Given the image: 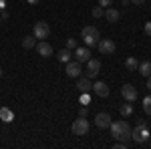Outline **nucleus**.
<instances>
[{"label":"nucleus","instance_id":"18","mask_svg":"<svg viewBox=\"0 0 151 149\" xmlns=\"http://www.w3.org/2000/svg\"><path fill=\"white\" fill-rule=\"evenodd\" d=\"M133 111H135V109H133V105L129 103V101H125V103L121 105V109H119L121 117H125V119H127V117H131V115H133Z\"/></svg>","mask_w":151,"mask_h":149},{"label":"nucleus","instance_id":"16","mask_svg":"<svg viewBox=\"0 0 151 149\" xmlns=\"http://www.w3.org/2000/svg\"><path fill=\"white\" fill-rule=\"evenodd\" d=\"M12 119H14V113H12L8 107H0V121H4V123H10Z\"/></svg>","mask_w":151,"mask_h":149},{"label":"nucleus","instance_id":"5","mask_svg":"<svg viewBox=\"0 0 151 149\" xmlns=\"http://www.w3.org/2000/svg\"><path fill=\"white\" fill-rule=\"evenodd\" d=\"M32 35H35V38H38V40L48 38V35H50V26H48V22H36L35 28H32Z\"/></svg>","mask_w":151,"mask_h":149},{"label":"nucleus","instance_id":"35","mask_svg":"<svg viewBox=\"0 0 151 149\" xmlns=\"http://www.w3.org/2000/svg\"><path fill=\"white\" fill-rule=\"evenodd\" d=\"M0 22H2V16H0Z\"/></svg>","mask_w":151,"mask_h":149},{"label":"nucleus","instance_id":"22","mask_svg":"<svg viewBox=\"0 0 151 149\" xmlns=\"http://www.w3.org/2000/svg\"><path fill=\"white\" fill-rule=\"evenodd\" d=\"M141 107H143V111H145V115H151V95H147V97H143V103H141Z\"/></svg>","mask_w":151,"mask_h":149},{"label":"nucleus","instance_id":"28","mask_svg":"<svg viewBox=\"0 0 151 149\" xmlns=\"http://www.w3.org/2000/svg\"><path fill=\"white\" fill-rule=\"evenodd\" d=\"M81 103H83V105H87V103H89V93H83V97H81Z\"/></svg>","mask_w":151,"mask_h":149},{"label":"nucleus","instance_id":"12","mask_svg":"<svg viewBox=\"0 0 151 149\" xmlns=\"http://www.w3.org/2000/svg\"><path fill=\"white\" fill-rule=\"evenodd\" d=\"M93 93L97 95V97H109V87H107V83H103V81H97V83H93Z\"/></svg>","mask_w":151,"mask_h":149},{"label":"nucleus","instance_id":"32","mask_svg":"<svg viewBox=\"0 0 151 149\" xmlns=\"http://www.w3.org/2000/svg\"><path fill=\"white\" fill-rule=\"evenodd\" d=\"M147 89L151 91V77H147Z\"/></svg>","mask_w":151,"mask_h":149},{"label":"nucleus","instance_id":"31","mask_svg":"<svg viewBox=\"0 0 151 149\" xmlns=\"http://www.w3.org/2000/svg\"><path fill=\"white\" fill-rule=\"evenodd\" d=\"M129 2H133V4H143L145 0H129Z\"/></svg>","mask_w":151,"mask_h":149},{"label":"nucleus","instance_id":"20","mask_svg":"<svg viewBox=\"0 0 151 149\" xmlns=\"http://www.w3.org/2000/svg\"><path fill=\"white\" fill-rule=\"evenodd\" d=\"M22 46H24V48H28V50H30V48H35V46H36V38H35V35L24 36V38H22Z\"/></svg>","mask_w":151,"mask_h":149},{"label":"nucleus","instance_id":"2","mask_svg":"<svg viewBox=\"0 0 151 149\" xmlns=\"http://www.w3.org/2000/svg\"><path fill=\"white\" fill-rule=\"evenodd\" d=\"M149 137H151V133L147 129V121H139L135 129H131V139L135 143H145Z\"/></svg>","mask_w":151,"mask_h":149},{"label":"nucleus","instance_id":"33","mask_svg":"<svg viewBox=\"0 0 151 149\" xmlns=\"http://www.w3.org/2000/svg\"><path fill=\"white\" fill-rule=\"evenodd\" d=\"M26 2H28V4H38L40 0H26Z\"/></svg>","mask_w":151,"mask_h":149},{"label":"nucleus","instance_id":"26","mask_svg":"<svg viewBox=\"0 0 151 149\" xmlns=\"http://www.w3.org/2000/svg\"><path fill=\"white\" fill-rule=\"evenodd\" d=\"M143 30H145V35L151 38V20H149V22H145V28H143Z\"/></svg>","mask_w":151,"mask_h":149},{"label":"nucleus","instance_id":"7","mask_svg":"<svg viewBox=\"0 0 151 149\" xmlns=\"http://www.w3.org/2000/svg\"><path fill=\"white\" fill-rule=\"evenodd\" d=\"M101 73V63L99 60H95V58H89L87 60V71H85V77H89V79H93Z\"/></svg>","mask_w":151,"mask_h":149},{"label":"nucleus","instance_id":"21","mask_svg":"<svg viewBox=\"0 0 151 149\" xmlns=\"http://www.w3.org/2000/svg\"><path fill=\"white\" fill-rule=\"evenodd\" d=\"M125 67H127V71H137L139 63H137V58H135V57H129L127 60H125Z\"/></svg>","mask_w":151,"mask_h":149},{"label":"nucleus","instance_id":"4","mask_svg":"<svg viewBox=\"0 0 151 149\" xmlns=\"http://www.w3.org/2000/svg\"><path fill=\"white\" fill-rule=\"evenodd\" d=\"M70 131H73V135H77V137L87 135V133H89V121H87V117H81V115H79V119L73 121Z\"/></svg>","mask_w":151,"mask_h":149},{"label":"nucleus","instance_id":"29","mask_svg":"<svg viewBox=\"0 0 151 149\" xmlns=\"http://www.w3.org/2000/svg\"><path fill=\"white\" fill-rule=\"evenodd\" d=\"M4 8H6V0H0V12L4 10Z\"/></svg>","mask_w":151,"mask_h":149},{"label":"nucleus","instance_id":"3","mask_svg":"<svg viewBox=\"0 0 151 149\" xmlns=\"http://www.w3.org/2000/svg\"><path fill=\"white\" fill-rule=\"evenodd\" d=\"M81 38L87 46H97V42H99V30H97V26H85L81 32Z\"/></svg>","mask_w":151,"mask_h":149},{"label":"nucleus","instance_id":"24","mask_svg":"<svg viewBox=\"0 0 151 149\" xmlns=\"http://www.w3.org/2000/svg\"><path fill=\"white\" fill-rule=\"evenodd\" d=\"M77 40H75V38H67V48H69V50H75V48H77Z\"/></svg>","mask_w":151,"mask_h":149},{"label":"nucleus","instance_id":"23","mask_svg":"<svg viewBox=\"0 0 151 149\" xmlns=\"http://www.w3.org/2000/svg\"><path fill=\"white\" fill-rule=\"evenodd\" d=\"M91 14H93L95 18H103V14H105V10H103V6H95L93 10H91Z\"/></svg>","mask_w":151,"mask_h":149},{"label":"nucleus","instance_id":"34","mask_svg":"<svg viewBox=\"0 0 151 149\" xmlns=\"http://www.w3.org/2000/svg\"><path fill=\"white\" fill-rule=\"evenodd\" d=\"M0 77H2V69H0Z\"/></svg>","mask_w":151,"mask_h":149},{"label":"nucleus","instance_id":"9","mask_svg":"<svg viewBox=\"0 0 151 149\" xmlns=\"http://www.w3.org/2000/svg\"><path fill=\"white\" fill-rule=\"evenodd\" d=\"M121 95H123V99H125V101L133 103V101L137 99V89H135L131 83H127V85H123V87H121Z\"/></svg>","mask_w":151,"mask_h":149},{"label":"nucleus","instance_id":"17","mask_svg":"<svg viewBox=\"0 0 151 149\" xmlns=\"http://www.w3.org/2000/svg\"><path fill=\"white\" fill-rule=\"evenodd\" d=\"M137 73H141L143 77H151V60H143V63H139Z\"/></svg>","mask_w":151,"mask_h":149},{"label":"nucleus","instance_id":"13","mask_svg":"<svg viewBox=\"0 0 151 149\" xmlns=\"http://www.w3.org/2000/svg\"><path fill=\"white\" fill-rule=\"evenodd\" d=\"M36 53H38V55H40V57H50V55H52V46L48 45L47 40H40V42H36Z\"/></svg>","mask_w":151,"mask_h":149},{"label":"nucleus","instance_id":"25","mask_svg":"<svg viewBox=\"0 0 151 149\" xmlns=\"http://www.w3.org/2000/svg\"><path fill=\"white\" fill-rule=\"evenodd\" d=\"M99 2V6H103V8H109L111 4H113V0H97Z\"/></svg>","mask_w":151,"mask_h":149},{"label":"nucleus","instance_id":"19","mask_svg":"<svg viewBox=\"0 0 151 149\" xmlns=\"http://www.w3.org/2000/svg\"><path fill=\"white\" fill-rule=\"evenodd\" d=\"M70 57H73V50H69V48H63V50L57 53V58L60 60V63H65V65L70 60Z\"/></svg>","mask_w":151,"mask_h":149},{"label":"nucleus","instance_id":"27","mask_svg":"<svg viewBox=\"0 0 151 149\" xmlns=\"http://www.w3.org/2000/svg\"><path fill=\"white\" fill-rule=\"evenodd\" d=\"M79 115H81V117H87V115H89V109H87V105H83V107H81V113H79Z\"/></svg>","mask_w":151,"mask_h":149},{"label":"nucleus","instance_id":"6","mask_svg":"<svg viewBox=\"0 0 151 149\" xmlns=\"http://www.w3.org/2000/svg\"><path fill=\"white\" fill-rule=\"evenodd\" d=\"M97 48H99V53H101V55H113L117 46H115V42H113L111 38H99Z\"/></svg>","mask_w":151,"mask_h":149},{"label":"nucleus","instance_id":"8","mask_svg":"<svg viewBox=\"0 0 151 149\" xmlns=\"http://www.w3.org/2000/svg\"><path fill=\"white\" fill-rule=\"evenodd\" d=\"M73 57H75V60H79L83 65V63H87L91 58V50H89V46H77L73 50Z\"/></svg>","mask_w":151,"mask_h":149},{"label":"nucleus","instance_id":"15","mask_svg":"<svg viewBox=\"0 0 151 149\" xmlns=\"http://www.w3.org/2000/svg\"><path fill=\"white\" fill-rule=\"evenodd\" d=\"M103 16H105V18H107V22H117L121 14H119V10H115L113 6H109V8L105 10V14H103Z\"/></svg>","mask_w":151,"mask_h":149},{"label":"nucleus","instance_id":"30","mask_svg":"<svg viewBox=\"0 0 151 149\" xmlns=\"http://www.w3.org/2000/svg\"><path fill=\"white\" fill-rule=\"evenodd\" d=\"M0 16H2V20H6V18H8V12L2 10V12H0Z\"/></svg>","mask_w":151,"mask_h":149},{"label":"nucleus","instance_id":"14","mask_svg":"<svg viewBox=\"0 0 151 149\" xmlns=\"http://www.w3.org/2000/svg\"><path fill=\"white\" fill-rule=\"evenodd\" d=\"M77 89H79L81 93H91L93 91V85H91L89 77H81V79L77 81Z\"/></svg>","mask_w":151,"mask_h":149},{"label":"nucleus","instance_id":"11","mask_svg":"<svg viewBox=\"0 0 151 149\" xmlns=\"http://www.w3.org/2000/svg\"><path fill=\"white\" fill-rule=\"evenodd\" d=\"M95 125L99 127V129H109V125H111V115L109 113H97Z\"/></svg>","mask_w":151,"mask_h":149},{"label":"nucleus","instance_id":"1","mask_svg":"<svg viewBox=\"0 0 151 149\" xmlns=\"http://www.w3.org/2000/svg\"><path fill=\"white\" fill-rule=\"evenodd\" d=\"M109 129H111V133H113V139H117V141H123V143H129L131 129H129V123L125 121V119H119V121H115V123L111 121Z\"/></svg>","mask_w":151,"mask_h":149},{"label":"nucleus","instance_id":"10","mask_svg":"<svg viewBox=\"0 0 151 149\" xmlns=\"http://www.w3.org/2000/svg\"><path fill=\"white\" fill-rule=\"evenodd\" d=\"M81 73H83V69H81V63L79 60H69L67 63V75L69 77L77 79V77H81Z\"/></svg>","mask_w":151,"mask_h":149}]
</instances>
